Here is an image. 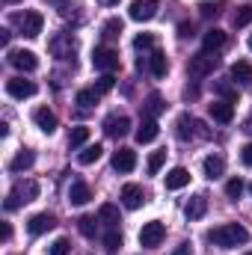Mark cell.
<instances>
[{"instance_id":"52","label":"cell","mask_w":252,"mask_h":255,"mask_svg":"<svg viewBox=\"0 0 252 255\" xmlns=\"http://www.w3.org/2000/svg\"><path fill=\"white\" fill-rule=\"evenodd\" d=\"M6 3H18V0H6Z\"/></svg>"},{"instance_id":"19","label":"cell","mask_w":252,"mask_h":255,"mask_svg":"<svg viewBox=\"0 0 252 255\" xmlns=\"http://www.w3.org/2000/svg\"><path fill=\"white\" fill-rule=\"evenodd\" d=\"M148 71H151L154 77H166V71H169V60H166V54H163L160 48L151 51V57H148Z\"/></svg>"},{"instance_id":"22","label":"cell","mask_w":252,"mask_h":255,"mask_svg":"<svg viewBox=\"0 0 252 255\" xmlns=\"http://www.w3.org/2000/svg\"><path fill=\"white\" fill-rule=\"evenodd\" d=\"M157 133H160V128H157L154 119H142L139 128H136V142H142V145H145V142H154Z\"/></svg>"},{"instance_id":"11","label":"cell","mask_w":252,"mask_h":255,"mask_svg":"<svg viewBox=\"0 0 252 255\" xmlns=\"http://www.w3.org/2000/svg\"><path fill=\"white\" fill-rule=\"evenodd\" d=\"M54 226H57V217H54V214H48V211L33 214V217L27 220V232H30V235H45V232H51Z\"/></svg>"},{"instance_id":"30","label":"cell","mask_w":252,"mask_h":255,"mask_svg":"<svg viewBox=\"0 0 252 255\" xmlns=\"http://www.w3.org/2000/svg\"><path fill=\"white\" fill-rule=\"evenodd\" d=\"M101 154H104V148H101L98 142H95V145H86V148L77 154V163H80V166H92L95 160H101Z\"/></svg>"},{"instance_id":"28","label":"cell","mask_w":252,"mask_h":255,"mask_svg":"<svg viewBox=\"0 0 252 255\" xmlns=\"http://www.w3.org/2000/svg\"><path fill=\"white\" fill-rule=\"evenodd\" d=\"M33 163H36V154H33L30 148H24V151H18V154L12 157L9 169H12V172H24V169H30Z\"/></svg>"},{"instance_id":"24","label":"cell","mask_w":252,"mask_h":255,"mask_svg":"<svg viewBox=\"0 0 252 255\" xmlns=\"http://www.w3.org/2000/svg\"><path fill=\"white\" fill-rule=\"evenodd\" d=\"M223 45H226V33H223V30H217V27H214V30H208V33H205V39H202V51H211V54H217Z\"/></svg>"},{"instance_id":"41","label":"cell","mask_w":252,"mask_h":255,"mask_svg":"<svg viewBox=\"0 0 252 255\" xmlns=\"http://www.w3.org/2000/svg\"><path fill=\"white\" fill-rule=\"evenodd\" d=\"M133 48H136V51H148V48H154V36H151V33H139V36L133 39Z\"/></svg>"},{"instance_id":"13","label":"cell","mask_w":252,"mask_h":255,"mask_svg":"<svg viewBox=\"0 0 252 255\" xmlns=\"http://www.w3.org/2000/svg\"><path fill=\"white\" fill-rule=\"evenodd\" d=\"M127 130H130V119H127V116L113 113V116H107V119H104V133H107V136H113V139L125 136Z\"/></svg>"},{"instance_id":"15","label":"cell","mask_w":252,"mask_h":255,"mask_svg":"<svg viewBox=\"0 0 252 255\" xmlns=\"http://www.w3.org/2000/svg\"><path fill=\"white\" fill-rule=\"evenodd\" d=\"M142 202H145V193H142L139 184H125V187H122V205H125L127 211L142 208Z\"/></svg>"},{"instance_id":"54","label":"cell","mask_w":252,"mask_h":255,"mask_svg":"<svg viewBox=\"0 0 252 255\" xmlns=\"http://www.w3.org/2000/svg\"><path fill=\"white\" fill-rule=\"evenodd\" d=\"M247 255H252V253H247Z\"/></svg>"},{"instance_id":"32","label":"cell","mask_w":252,"mask_h":255,"mask_svg":"<svg viewBox=\"0 0 252 255\" xmlns=\"http://www.w3.org/2000/svg\"><path fill=\"white\" fill-rule=\"evenodd\" d=\"M214 89H217L229 104H235V101H238V86H235L232 80H217V86H214Z\"/></svg>"},{"instance_id":"8","label":"cell","mask_w":252,"mask_h":255,"mask_svg":"<svg viewBox=\"0 0 252 255\" xmlns=\"http://www.w3.org/2000/svg\"><path fill=\"white\" fill-rule=\"evenodd\" d=\"M6 92L12 98L24 101V98H33L36 95V83L33 80H24V77H12V80H6Z\"/></svg>"},{"instance_id":"18","label":"cell","mask_w":252,"mask_h":255,"mask_svg":"<svg viewBox=\"0 0 252 255\" xmlns=\"http://www.w3.org/2000/svg\"><path fill=\"white\" fill-rule=\"evenodd\" d=\"M163 184H166V190H181V187H187L190 184V172L184 169V166H175V169L166 172Z\"/></svg>"},{"instance_id":"26","label":"cell","mask_w":252,"mask_h":255,"mask_svg":"<svg viewBox=\"0 0 252 255\" xmlns=\"http://www.w3.org/2000/svg\"><path fill=\"white\" fill-rule=\"evenodd\" d=\"M205 211H208V199L199 193V196H193L187 202V208H184V214H187V220H202L205 217Z\"/></svg>"},{"instance_id":"7","label":"cell","mask_w":252,"mask_h":255,"mask_svg":"<svg viewBox=\"0 0 252 255\" xmlns=\"http://www.w3.org/2000/svg\"><path fill=\"white\" fill-rule=\"evenodd\" d=\"M163 238H166V226H163L160 220H151V223H145V226L139 229V247L154 250V247L163 244Z\"/></svg>"},{"instance_id":"35","label":"cell","mask_w":252,"mask_h":255,"mask_svg":"<svg viewBox=\"0 0 252 255\" xmlns=\"http://www.w3.org/2000/svg\"><path fill=\"white\" fill-rule=\"evenodd\" d=\"M86 139H89V128H83V125L71 128V133H68V145H71V148H80Z\"/></svg>"},{"instance_id":"40","label":"cell","mask_w":252,"mask_h":255,"mask_svg":"<svg viewBox=\"0 0 252 255\" xmlns=\"http://www.w3.org/2000/svg\"><path fill=\"white\" fill-rule=\"evenodd\" d=\"M223 9V3H199V15L202 18H217Z\"/></svg>"},{"instance_id":"39","label":"cell","mask_w":252,"mask_h":255,"mask_svg":"<svg viewBox=\"0 0 252 255\" xmlns=\"http://www.w3.org/2000/svg\"><path fill=\"white\" fill-rule=\"evenodd\" d=\"M68 250H71V244H68V238H57L51 247H48V253L51 255H68Z\"/></svg>"},{"instance_id":"50","label":"cell","mask_w":252,"mask_h":255,"mask_svg":"<svg viewBox=\"0 0 252 255\" xmlns=\"http://www.w3.org/2000/svg\"><path fill=\"white\" fill-rule=\"evenodd\" d=\"M101 3H107V6H116V3H119V0H101Z\"/></svg>"},{"instance_id":"34","label":"cell","mask_w":252,"mask_h":255,"mask_svg":"<svg viewBox=\"0 0 252 255\" xmlns=\"http://www.w3.org/2000/svg\"><path fill=\"white\" fill-rule=\"evenodd\" d=\"M104 250H107V253L122 250V232H119V229H110V232L104 235Z\"/></svg>"},{"instance_id":"38","label":"cell","mask_w":252,"mask_h":255,"mask_svg":"<svg viewBox=\"0 0 252 255\" xmlns=\"http://www.w3.org/2000/svg\"><path fill=\"white\" fill-rule=\"evenodd\" d=\"M241 193H244V181L241 178H229L226 181V196L229 199H241Z\"/></svg>"},{"instance_id":"5","label":"cell","mask_w":252,"mask_h":255,"mask_svg":"<svg viewBox=\"0 0 252 255\" xmlns=\"http://www.w3.org/2000/svg\"><path fill=\"white\" fill-rule=\"evenodd\" d=\"M175 133H178L181 142H187V139H193V136H211V130L202 125L199 119H193L190 113H181V116L175 119Z\"/></svg>"},{"instance_id":"10","label":"cell","mask_w":252,"mask_h":255,"mask_svg":"<svg viewBox=\"0 0 252 255\" xmlns=\"http://www.w3.org/2000/svg\"><path fill=\"white\" fill-rule=\"evenodd\" d=\"M74 48H77V42H74L71 33H60V36L51 39V54L60 57V60H68V57L74 54Z\"/></svg>"},{"instance_id":"2","label":"cell","mask_w":252,"mask_h":255,"mask_svg":"<svg viewBox=\"0 0 252 255\" xmlns=\"http://www.w3.org/2000/svg\"><path fill=\"white\" fill-rule=\"evenodd\" d=\"M36 196H39V184H36L33 178L15 181V187L9 190V196H6V202H3V208H6V211H15V208H21V205L33 202Z\"/></svg>"},{"instance_id":"36","label":"cell","mask_w":252,"mask_h":255,"mask_svg":"<svg viewBox=\"0 0 252 255\" xmlns=\"http://www.w3.org/2000/svg\"><path fill=\"white\" fill-rule=\"evenodd\" d=\"M119 33H122V21H119V18L104 21V27H101V36H104V39H116Z\"/></svg>"},{"instance_id":"25","label":"cell","mask_w":252,"mask_h":255,"mask_svg":"<svg viewBox=\"0 0 252 255\" xmlns=\"http://www.w3.org/2000/svg\"><path fill=\"white\" fill-rule=\"evenodd\" d=\"M163 110H166V101H163L157 92H151V95L145 98V104H142V113H145V119H157Z\"/></svg>"},{"instance_id":"27","label":"cell","mask_w":252,"mask_h":255,"mask_svg":"<svg viewBox=\"0 0 252 255\" xmlns=\"http://www.w3.org/2000/svg\"><path fill=\"white\" fill-rule=\"evenodd\" d=\"M232 80H235V83L250 86V83H252V65L247 63V60H238V63L232 65Z\"/></svg>"},{"instance_id":"33","label":"cell","mask_w":252,"mask_h":255,"mask_svg":"<svg viewBox=\"0 0 252 255\" xmlns=\"http://www.w3.org/2000/svg\"><path fill=\"white\" fill-rule=\"evenodd\" d=\"M77 232H80L83 238H95V232H98L95 217H80V220H77Z\"/></svg>"},{"instance_id":"47","label":"cell","mask_w":252,"mask_h":255,"mask_svg":"<svg viewBox=\"0 0 252 255\" xmlns=\"http://www.w3.org/2000/svg\"><path fill=\"white\" fill-rule=\"evenodd\" d=\"M12 238V226L9 223H3V241H9Z\"/></svg>"},{"instance_id":"37","label":"cell","mask_w":252,"mask_h":255,"mask_svg":"<svg viewBox=\"0 0 252 255\" xmlns=\"http://www.w3.org/2000/svg\"><path fill=\"white\" fill-rule=\"evenodd\" d=\"M163 163H166V151H154V154L148 157V175H157Z\"/></svg>"},{"instance_id":"49","label":"cell","mask_w":252,"mask_h":255,"mask_svg":"<svg viewBox=\"0 0 252 255\" xmlns=\"http://www.w3.org/2000/svg\"><path fill=\"white\" fill-rule=\"evenodd\" d=\"M244 130H247V133H252V119H247V125H244Z\"/></svg>"},{"instance_id":"4","label":"cell","mask_w":252,"mask_h":255,"mask_svg":"<svg viewBox=\"0 0 252 255\" xmlns=\"http://www.w3.org/2000/svg\"><path fill=\"white\" fill-rule=\"evenodd\" d=\"M12 21L18 24L21 36H27V39H36V36L42 33V27H45V18H42V12H36V9H27V12L15 15Z\"/></svg>"},{"instance_id":"3","label":"cell","mask_w":252,"mask_h":255,"mask_svg":"<svg viewBox=\"0 0 252 255\" xmlns=\"http://www.w3.org/2000/svg\"><path fill=\"white\" fill-rule=\"evenodd\" d=\"M217 65H220V57H217V54H211V51H202V54L190 57L187 74L193 77V80H202V77L214 74V68H217Z\"/></svg>"},{"instance_id":"46","label":"cell","mask_w":252,"mask_h":255,"mask_svg":"<svg viewBox=\"0 0 252 255\" xmlns=\"http://www.w3.org/2000/svg\"><path fill=\"white\" fill-rule=\"evenodd\" d=\"M169 255H190V244H181V247H175Z\"/></svg>"},{"instance_id":"23","label":"cell","mask_w":252,"mask_h":255,"mask_svg":"<svg viewBox=\"0 0 252 255\" xmlns=\"http://www.w3.org/2000/svg\"><path fill=\"white\" fill-rule=\"evenodd\" d=\"M89 199H92V190H89L86 181H74V184L68 187V202H71V205H86Z\"/></svg>"},{"instance_id":"20","label":"cell","mask_w":252,"mask_h":255,"mask_svg":"<svg viewBox=\"0 0 252 255\" xmlns=\"http://www.w3.org/2000/svg\"><path fill=\"white\" fill-rule=\"evenodd\" d=\"M98 98H101V92H98L95 86H89V89H80V92L74 95V104L86 113V110H92V107L98 104Z\"/></svg>"},{"instance_id":"45","label":"cell","mask_w":252,"mask_h":255,"mask_svg":"<svg viewBox=\"0 0 252 255\" xmlns=\"http://www.w3.org/2000/svg\"><path fill=\"white\" fill-rule=\"evenodd\" d=\"M48 3H51V6H57L63 15H68V9H71V0H48Z\"/></svg>"},{"instance_id":"1","label":"cell","mask_w":252,"mask_h":255,"mask_svg":"<svg viewBox=\"0 0 252 255\" xmlns=\"http://www.w3.org/2000/svg\"><path fill=\"white\" fill-rule=\"evenodd\" d=\"M208 241L220 250H232V247H241L250 241V232L241 226V223H226V226H217L208 232Z\"/></svg>"},{"instance_id":"43","label":"cell","mask_w":252,"mask_h":255,"mask_svg":"<svg viewBox=\"0 0 252 255\" xmlns=\"http://www.w3.org/2000/svg\"><path fill=\"white\" fill-rule=\"evenodd\" d=\"M178 36H181V39H193V24H190V21H181V24H178Z\"/></svg>"},{"instance_id":"17","label":"cell","mask_w":252,"mask_h":255,"mask_svg":"<svg viewBox=\"0 0 252 255\" xmlns=\"http://www.w3.org/2000/svg\"><path fill=\"white\" fill-rule=\"evenodd\" d=\"M202 172H205V178H220L223 172H226V157L223 154H208L205 157V163H202Z\"/></svg>"},{"instance_id":"6","label":"cell","mask_w":252,"mask_h":255,"mask_svg":"<svg viewBox=\"0 0 252 255\" xmlns=\"http://www.w3.org/2000/svg\"><path fill=\"white\" fill-rule=\"evenodd\" d=\"M92 65H95V71L113 74V71L119 68V51H113V48H107V45L95 48V51H92Z\"/></svg>"},{"instance_id":"44","label":"cell","mask_w":252,"mask_h":255,"mask_svg":"<svg viewBox=\"0 0 252 255\" xmlns=\"http://www.w3.org/2000/svg\"><path fill=\"white\" fill-rule=\"evenodd\" d=\"M241 160H244V166H252V142H247L241 148Z\"/></svg>"},{"instance_id":"12","label":"cell","mask_w":252,"mask_h":255,"mask_svg":"<svg viewBox=\"0 0 252 255\" xmlns=\"http://www.w3.org/2000/svg\"><path fill=\"white\" fill-rule=\"evenodd\" d=\"M6 60H9L12 68H18V71H36V65H39L33 51H9Z\"/></svg>"},{"instance_id":"29","label":"cell","mask_w":252,"mask_h":255,"mask_svg":"<svg viewBox=\"0 0 252 255\" xmlns=\"http://www.w3.org/2000/svg\"><path fill=\"white\" fill-rule=\"evenodd\" d=\"M98 220H101L107 229H116V226L122 223V217H119V208H116V205H101V211H98Z\"/></svg>"},{"instance_id":"16","label":"cell","mask_w":252,"mask_h":255,"mask_svg":"<svg viewBox=\"0 0 252 255\" xmlns=\"http://www.w3.org/2000/svg\"><path fill=\"white\" fill-rule=\"evenodd\" d=\"M208 113H211V119L220 122V125H229V122L235 119V107H232L229 101H214V104H208Z\"/></svg>"},{"instance_id":"53","label":"cell","mask_w":252,"mask_h":255,"mask_svg":"<svg viewBox=\"0 0 252 255\" xmlns=\"http://www.w3.org/2000/svg\"><path fill=\"white\" fill-rule=\"evenodd\" d=\"M250 193H252V184H250Z\"/></svg>"},{"instance_id":"9","label":"cell","mask_w":252,"mask_h":255,"mask_svg":"<svg viewBox=\"0 0 252 255\" xmlns=\"http://www.w3.org/2000/svg\"><path fill=\"white\" fill-rule=\"evenodd\" d=\"M127 15H130V21H151L157 15V0H133Z\"/></svg>"},{"instance_id":"14","label":"cell","mask_w":252,"mask_h":255,"mask_svg":"<svg viewBox=\"0 0 252 255\" xmlns=\"http://www.w3.org/2000/svg\"><path fill=\"white\" fill-rule=\"evenodd\" d=\"M133 166H136V151H133V148H119V151H113V169H116V172H133Z\"/></svg>"},{"instance_id":"21","label":"cell","mask_w":252,"mask_h":255,"mask_svg":"<svg viewBox=\"0 0 252 255\" xmlns=\"http://www.w3.org/2000/svg\"><path fill=\"white\" fill-rule=\"evenodd\" d=\"M33 122L42 128L45 133H54V130H57V116H54L48 107H39V110H33Z\"/></svg>"},{"instance_id":"51","label":"cell","mask_w":252,"mask_h":255,"mask_svg":"<svg viewBox=\"0 0 252 255\" xmlns=\"http://www.w3.org/2000/svg\"><path fill=\"white\" fill-rule=\"evenodd\" d=\"M250 51H252V36H250Z\"/></svg>"},{"instance_id":"31","label":"cell","mask_w":252,"mask_h":255,"mask_svg":"<svg viewBox=\"0 0 252 255\" xmlns=\"http://www.w3.org/2000/svg\"><path fill=\"white\" fill-rule=\"evenodd\" d=\"M232 24H235V27H247V24H252V3H244V6L235 9Z\"/></svg>"},{"instance_id":"42","label":"cell","mask_w":252,"mask_h":255,"mask_svg":"<svg viewBox=\"0 0 252 255\" xmlns=\"http://www.w3.org/2000/svg\"><path fill=\"white\" fill-rule=\"evenodd\" d=\"M113 86H116V77H113V74H104V77L98 80V86H95V89H98V92L104 95V92H110Z\"/></svg>"},{"instance_id":"48","label":"cell","mask_w":252,"mask_h":255,"mask_svg":"<svg viewBox=\"0 0 252 255\" xmlns=\"http://www.w3.org/2000/svg\"><path fill=\"white\" fill-rule=\"evenodd\" d=\"M184 95H187V98H196V95H199V89H196V86H187V89H184Z\"/></svg>"}]
</instances>
